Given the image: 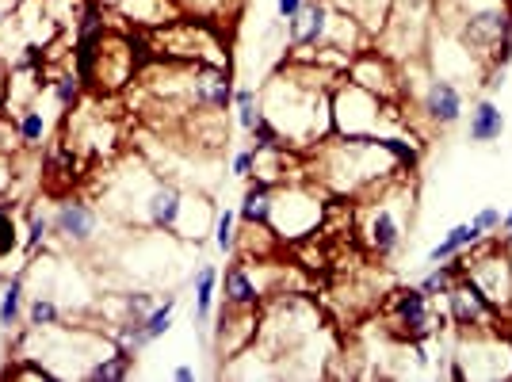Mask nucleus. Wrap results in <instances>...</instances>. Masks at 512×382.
<instances>
[{"mask_svg": "<svg viewBox=\"0 0 512 382\" xmlns=\"http://www.w3.org/2000/svg\"><path fill=\"white\" fill-rule=\"evenodd\" d=\"M448 8L455 39L486 65H505L512 58V8L509 0H451Z\"/></svg>", "mask_w": 512, "mask_h": 382, "instance_id": "obj_1", "label": "nucleus"}, {"mask_svg": "<svg viewBox=\"0 0 512 382\" xmlns=\"http://www.w3.org/2000/svg\"><path fill=\"white\" fill-rule=\"evenodd\" d=\"M375 195L360 214V234L367 253L379 256V260H390V256L402 253L406 245V230H409V214H413V191L406 188L402 176L386 180L383 188L367 191Z\"/></svg>", "mask_w": 512, "mask_h": 382, "instance_id": "obj_2", "label": "nucleus"}, {"mask_svg": "<svg viewBox=\"0 0 512 382\" xmlns=\"http://www.w3.org/2000/svg\"><path fill=\"white\" fill-rule=\"evenodd\" d=\"M325 222V199L314 184H302L299 180H283V188H276V203H272V234L279 241H306L314 237Z\"/></svg>", "mask_w": 512, "mask_h": 382, "instance_id": "obj_3", "label": "nucleus"}, {"mask_svg": "<svg viewBox=\"0 0 512 382\" xmlns=\"http://www.w3.org/2000/svg\"><path fill=\"white\" fill-rule=\"evenodd\" d=\"M451 363V379H512V340L501 329L486 333H463L455 360Z\"/></svg>", "mask_w": 512, "mask_h": 382, "instance_id": "obj_4", "label": "nucleus"}, {"mask_svg": "<svg viewBox=\"0 0 512 382\" xmlns=\"http://www.w3.org/2000/svg\"><path fill=\"white\" fill-rule=\"evenodd\" d=\"M386 321L402 340H436L448 325L444 314L432 310V298L421 287H398L386 302Z\"/></svg>", "mask_w": 512, "mask_h": 382, "instance_id": "obj_5", "label": "nucleus"}, {"mask_svg": "<svg viewBox=\"0 0 512 382\" xmlns=\"http://www.w3.org/2000/svg\"><path fill=\"white\" fill-rule=\"evenodd\" d=\"M463 276L490 298L497 310L512 314V253L505 245H486V249H470L467 272Z\"/></svg>", "mask_w": 512, "mask_h": 382, "instance_id": "obj_6", "label": "nucleus"}, {"mask_svg": "<svg viewBox=\"0 0 512 382\" xmlns=\"http://www.w3.org/2000/svg\"><path fill=\"white\" fill-rule=\"evenodd\" d=\"M444 318L459 333H486V329H501V321L509 318V314L497 310L467 276H459L451 283L448 295H444Z\"/></svg>", "mask_w": 512, "mask_h": 382, "instance_id": "obj_7", "label": "nucleus"}, {"mask_svg": "<svg viewBox=\"0 0 512 382\" xmlns=\"http://www.w3.org/2000/svg\"><path fill=\"white\" fill-rule=\"evenodd\" d=\"M234 73L230 65H188V107L218 115L234 107Z\"/></svg>", "mask_w": 512, "mask_h": 382, "instance_id": "obj_8", "label": "nucleus"}, {"mask_svg": "<svg viewBox=\"0 0 512 382\" xmlns=\"http://www.w3.org/2000/svg\"><path fill=\"white\" fill-rule=\"evenodd\" d=\"M344 77L363 88H371V92H379L383 100H406V92H402V65L394 62V58H386L383 50H371V46L360 50Z\"/></svg>", "mask_w": 512, "mask_h": 382, "instance_id": "obj_9", "label": "nucleus"}, {"mask_svg": "<svg viewBox=\"0 0 512 382\" xmlns=\"http://www.w3.org/2000/svg\"><path fill=\"white\" fill-rule=\"evenodd\" d=\"M50 230L62 237L69 249H88L100 234V211L81 195H69L50 214Z\"/></svg>", "mask_w": 512, "mask_h": 382, "instance_id": "obj_10", "label": "nucleus"}, {"mask_svg": "<svg viewBox=\"0 0 512 382\" xmlns=\"http://www.w3.org/2000/svg\"><path fill=\"white\" fill-rule=\"evenodd\" d=\"M417 107L432 130H451L467 111V96L448 77H428L425 88L417 92Z\"/></svg>", "mask_w": 512, "mask_h": 382, "instance_id": "obj_11", "label": "nucleus"}, {"mask_svg": "<svg viewBox=\"0 0 512 382\" xmlns=\"http://www.w3.org/2000/svg\"><path fill=\"white\" fill-rule=\"evenodd\" d=\"M256 329H260V314H256V310L226 306V302H222V310H218V318H214V348H218V356H222V360H234L245 348H253L256 337H260Z\"/></svg>", "mask_w": 512, "mask_h": 382, "instance_id": "obj_12", "label": "nucleus"}, {"mask_svg": "<svg viewBox=\"0 0 512 382\" xmlns=\"http://www.w3.org/2000/svg\"><path fill=\"white\" fill-rule=\"evenodd\" d=\"M329 16H333V4L329 0H306V8H302L299 16L283 20L287 23V50L291 54H306V50L325 46Z\"/></svg>", "mask_w": 512, "mask_h": 382, "instance_id": "obj_13", "label": "nucleus"}, {"mask_svg": "<svg viewBox=\"0 0 512 382\" xmlns=\"http://www.w3.org/2000/svg\"><path fill=\"white\" fill-rule=\"evenodd\" d=\"M184 195H188V191L180 188V184L157 176V184H153L150 195H146V207H142V226H150L157 234L172 237L176 234V222H180V211H184Z\"/></svg>", "mask_w": 512, "mask_h": 382, "instance_id": "obj_14", "label": "nucleus"}, {"mask_svg": "<svg viewBox=\"0 0 512 382\" xmlns=\"http://www.w3.org/2000/svg\"><path fill=\"white\" fill-rule=\"evenodd\" d=\"M214 207H211V199L203 195V191H188L184 195V211H180V222H176V234L172 237H180V241H192L195 249L211 237L214 230Z\"/></svg>", "mask_w": 512, "mask_h": 382, "instance_id": "obj_15", "label": "nucleus"}, {"mask_svg": "<svg viewBox=\"0 0 512 382\" xmlns=\"http://www.w3.org/2000/svg\"><path fill=\"white\" fill-rule=\"evenodd\" d=\"M115 12L127 23H134V27H142V31H157V27L184 16L176 0H119Z\"/></svg>", "mask_w": 512, "mask_h": 382, "instance_id": "obj_16", "label": "nucleus"}, {"mask_svg": "<svg viewBox=\"0 0 512 382\" xmlns=\"http://www.w3.org/2000/svg\"><path fill=\"white\" fill-rule=\"evenodd\" d=\"M218 287H222V302H226V306L260 310V298H264V291L256 287V279H253V272H249V264H230Z\"/></svg>", "mask_w": 512, "mask_h": 382, "instance_id": "obj_17", "label": "nucleus"}, {"mask_svg": "<svg viewBox=\"0 0 512 382\" xmlns=\"http://www.w3.org/2000/svg\"><path fill=\"white\" fill-rule=\"evenodd\" d=\"M467 134L474 146H490V142H501V134H505V111L497 100H478V104L470 107V123H467Z\"/></svg>", "mask_w": 512, "mask_h": 382, "instance_id": "obj_18", "label": "nucleus"}, {"mask_svg": "<svg viewBox=\"0 0 512 382\" xmlns=\"http://www.w3.org/2000/svg\"><path fill=\"white\" fill-rule=\"evenodd\" d=\"M272 203H276V188L264 180H249L245 195H241V207H237V222L241 226H268Z\"/></svg>", "mask_w": 512, "mask_h": 382, "instance_id": "obj_19", "label": "nucleus"}, {"mask_svg": "<svg viewBox=\"0 0 512 382\" xmlns=\"http://www.w3.org/2000/svg\"><path fill=\"white\" fill-rule=\"evenodd\" d=\"M218 283H222V272L214 264H199L192 279V291H195V325L207 329L214 321V295H218Z\"/></svg>", "mask_w": 512, "mask_h": 382, "instance_id": "obj_20", "label": "nucleus"}, {"mask_svg": "<svg viewBox=\"0 0 512 382\" xmlns=\"http://www.w3.org/2000/svg\"><path fill=\"white\" fill-rule=\"evenodd\" d=\"M134 352H123V348H115L111 344V352L107 356H96V360L85 367V379L88 382H123L130 379V371H134Z\"/></svg>", "mask_w": 512, "mask_h": 382, "instance_id": "obj_21", "label": "nucleus"}, {"mask_svg": "<svg viewBox=\"0 0 512 382\" xmlns=\"http://www.w3.org/2000/svg\"><path fill=\"white\" fill-rule=\"evenodd\" d=\"M482 230L474 222H463V226H451L448 234L440 237V245L428 249V264H440V260H451L455 253H470L474 245H482Z\"/></svg>", "mask_w": 512, "mask_h": 382, "instance_id": "obj_22", "label": "nucleus"}, {"mask_svg": "<svg viewBox=\"0 0 512 382\" xmlns=\"http://www.w3.org/2000/svg\"><path fill=\"white\" fill-rule=\"evenodd\" d=\"M23 283H27V276L20 272V276L8 279V283H4V291H0V329H4V333H12V329L23 321V310H27Z\"/></svg>", "mask_w": 512, "mask_h": 382, "instance_id": "obj_23", "label": "nucleus"}, {"mask_svg": "<svg viewBox=\"0 0 512 382\" xmlns=\"http://www.w3.org/2000/svg\"><path fill=\"white\" fill-rule=\"evenodd\" d=\"M16 134H20V146L39 149L50 134V115L39 104L23 107V111H16Z\"/></svg>", "mask_w": 512, "mask_h": 382, "instance_id": "obj_24", "label": "nucleus"}, {"mask_svg": "<svg viewBox=\"0 0 512 382\" xmlns=\"http://www.w3.org/2000/svg\"><path fill=\"white\" fill-rule=\"evenodd\" d=\"M46 88H50V96L58 100V111H73V107L81 104L85 81H81V73L69 65L62 73H50V77H46Z\"/></svg>", "mask_w": 512, "mask_h": 382, "instance_id": "obj_25", "label": "nucleus"}, {"mask_svg": "<svg viewBox=\"0 0 512 382\" xmlns=\"http://www.w3.org/2000/svg\"><path fill=\"white\" fill-rule=\"evenodd\" d=\"M23 321L31 333H43V329H54L62 321V306L54 302V295H35L27 298V310H23Z\"/></svg>", "mask_w": 512, "mask_h": 382, "instance_id": "obj_26", "label": "nucleus"}, {"mask_svg": "<svg viewBox=\"0 0 512 382\" xmlns=\"http://www.w3.org/2000/svg\"><path fill=\"white\" fill-rule=\"evenodd\" d=\"M214 249L222 256H237V207H222L214 214Z\"/></svg>", "mask_w": 512, "mask_h": 382, "instance_id": "obj_27", "label": "nucleus"}, {"mask_svg": "<svg viewBox=\"0 0 512 382\" xmlns=\"http://www.w3.org/2000/svg\"><path fill=\"white\" fill-rule=\"evenodd\" d=\"M234 115H237V127L241 130H253L260 119H264V107H260V92L249 85L234 88Z\"/></svg>", "mask_w": 512, "mask_h": 382, "instance_id": "obj_28", "label": "nucleus"}, {"mask_svg": "<svg viewBox=\"0 0 512 382\" xmlns=\"http://www.w3.org/2000/svg\"><path fill=\"white\" fill-rule=\"evenodd\" d=\"M172 314H176V298L172 295H165L157 306H153V314L146 321H142V333H146V340H161L165 333L172 329Z\"/></svg>", "mask_w": 512, "mask_h": 382, "instance_id": "obj_29", "label": "nucleus"}, {"mask_svg": "<svg viewBox=\"0 0 512 382\" xmlns=\"http://www.w3.org/2000/svg\"><path fill=\"white\" fill-rule=\"evenodd\" d=\"M50 234H54V230H50V218H46V214H31V218H27V234H23V241H20L23 256L39 253Z\"/></svg>", "mask_w": 512, "mask_h": 382, "instance_id": "obj_30", "label": "nucleus"}, {"mask_svg": "<svg viewBox=\"0 0 512 382\" xmlns=\"http://www.w3.org/2000/svg\"><path fill=\"white\" fill-rule=\"evenodd\" d=\"M249 138H253L256 153H268V149H291V146H287V138L279 134V127L272 123V119H268V115H264V119H260L253 130H249Z\"/></svg>", "mask_w": 512, "mask_h": 382, "instance_id": "obj_31", "label": "nucleus"}, {"mask_svg": "<svg viewBox=\"0 0 512 382\" xmlns=\"http://www.w3.org/2000/svg\"><path fill=\"white\" fill-rule=\"evenodd\" d=\"M16 249H20V222H16V211H4L0 214V260Z\"/></svg>", "mask_w": 512, "mask_h": 382, "instance_id": "obj_32", "label": "nucleus"}, {"mask_svg": "<svg viewBox=\"0 0 512 382\" xmlns=\"http://www.w3.org/2000/svg\"><path fill=\"white\" fill-rule=\"evenodd\" d=\"M230 172H234L237 180H253V172H256V149H237L234 153V161H230Z\"/></svg>", "mask_w": 512, "mask_h": 382, "instance_id": "obj_33", "label": "nucleus"}, {"mask_svg": "<svg viewBox=\"0 0 512 382\" xmlns=\"http://www.w3.org/2000/svg\"><path fill=\"white\" fill-rule=\"evenodd\" d=\"M474 226L482 234H501V207H482V211L474 214Z\"/></svg>", "mask_w": 512, "mask_h": 382, "instance_id": "obj_34", "label": "nucleus"}, {"mask_svg": "<svg viewBox=\"0 0 512 382\" xmlns=\"http://www.w3.org/2000/svg\"><path fill=\"white\" fill-rule=\"evenodd\" d=\"M302 8H306V0H276V16H279V20H291V16H299Z\"/></svg>", "mask_w": 512, "mask_h": 382, "instance_id": "obj_35", "label": "nucleus"}, {"mask_svg": "<svg viewBox=\"0 0 512 382\" xmlns=\"http://www.w3.org/2000/svg\"><path fill=\"white\" fill-rule=\"evenodd\" d=\"M8 73H12V65L0 54V104H4V96H8Z\"/></svg>", "mask_w": 512, "mask_h": 382, "instance_id": "obj_36", "label": "nucleus"}, {"mask_svg": "<svg viewBox=\"0 0 512 382\" xmlns=\"http://www.w3.org/2000/svg\"><path fill=\"white\" fill-rule=\"evenodd\" d=\"M172 379H176V382H192L195 379V367H192V363H180V367H172Z\"/></svg>", "mask_w": 512, "mask_h": 382, "instance_id": "obj_37", "label": "nucleus"}, {"mask_svg": "<svg viewBox=\"0 0 512 382\" xmlns=\"http://www.w3.org/2000/svg\"><path fill=\"white\" fill-rule=\"evenodd\" d=\"M501 230H505V234L512 237V211H505V214H501Z\"/></svg>", "mask_w": 512, "mask_h": 382, "instance_id": "obj_38", "label": "nucleus"}, {"mask_svg": "<svg viewBox=\"0 0 512 382\" xmlns=\"http://www.w3.org/2000/svg\"><path fill=\"white\" fill-rule=\"evenodd\" d=\"M96 4H104V8H115V4H119V0H96Z\"/></svg>", "mask_w": 512, "mask_h": 382, "instance_id": "obj_39", "label": "nucleus"}, {"mask_svg": "<svg viewBox=\"0 0 512 382\" xmlns=\"http://www.w3.org/2000/svg\"><path fill=\"white\" fill-rule=\"evenodd\" d=\"M4 20H8V16H4V8H0V27H4Z\"/></svg>", "mask_w": 512, "mask_h": 382, "instance_id": "obj_40", "label": "nucleus"}]
</instances>
